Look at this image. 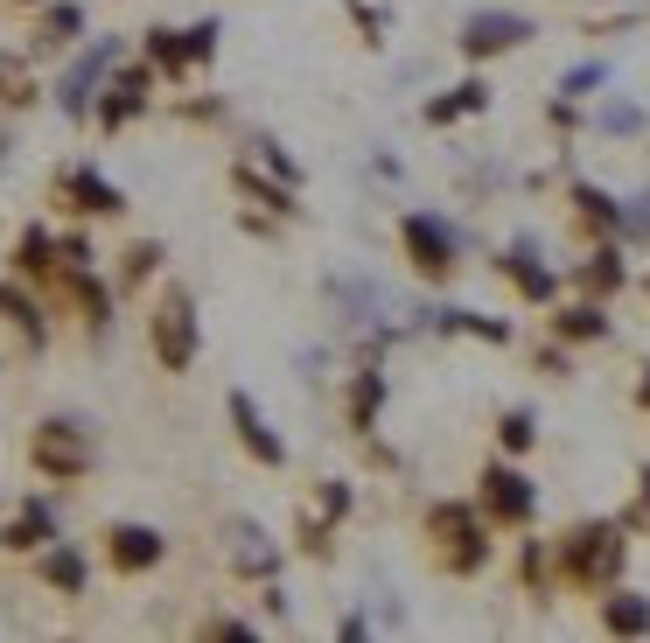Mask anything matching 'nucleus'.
I'll return each instance as SVG.
<instances>
[{
    "mask_svg": "<svg viewBox=\"0 0 650 643\" xmlns=\"http://www.w3.org/2000/svg\"><path fill=\"white\" fill-rule=\"evenodd\" d=\"M629 224H637V232H650V196H637V211H629Z\"/></svg>",
    "mask_w": 650,
    "mask_h": 643,
    "instance_id": "nucleus-21",
    "label": "nucleus"
},
{
    "mask_svg": "<svg viewBox=\"0 0 650 643\" xmlns=\"http://www.w3.org/2000/svg\"><path fill=\"white\" fill-rule=\"evenodd\" d=\"M483 105V84H462L455 99H441V105H427V120H462V112H475Z\"/></svg>",
    "mask_w": 650,
    "mask_h": 643,
    "instance_id": "nucleus-11",
    "label": "nucleus"
},
{
    "mask_svg": "<svg viewBox=\"0 0 650 643\" xmlns=\"http://www.w3.org/2000/svg\"><path fill=\"white\" fill-rule=\"evenodd\" d=\"M105 56H112V49H91V56H85V64H78V70H70V78H64V105H85V91H91V78H99V70H105Z\"/></svg>",
    "mask_w": 650,
    "mask_h": 643,
    "instance_id": "nucleus-9",
    "label": "nucleus"
},
{
    "mask_svg": "<svg viewBox=\"0 0 650 643\" xmlns=\"http://www.w3.org/2000/svg\"><path fill=\"white\" fill-rule=\"evenodd\" d=\"M567 329H573V336H602V315H595V308H573Z\"/></svg>",
    "mask_w": 650,
    "mask_h": 643,
    "instance_id": "nucleus-16",
    "label": "nucleus"
},
{
    "mask_svg": "<svg viewBox=\"0 0 650 643\" xmlns=\"http://www.w3.org/2000/svg\"><path fill=\"white\" fill-rule=\"evenodd\" d=\"M406 245H413V259H419L427 273H448V232H441V224L413 217V224H406Z\"/></svg>",
    "mask_w": 650,
    "mask_h": 643,
    "instance_id": "nucleus-3",
    "label": "nucleus"
},
{
    "mask_svg": "<svg viewBox=\"0 0 650 643\" xmlns=\"http://www.w3.org/2000/svg\"><path fill=\"white\" fill-rule=\"evenodd\" d=\"M232 420H238V433H245V448H253V455H259V462H280V441H273V433H266V420H259V406H253V399H245V392H238V399H232Z\"/></svg>",
    "mask_w": 650,
    "mask_h": 643,
    "instance_id": "nucleus-6",
    "label": "nucleus"
},
{
    "mask_svg": "<svg viewBox=\"0 0 650 643\" xmlns=\"http://www.w3.org/2000/svg\"><path fill=\"white\" fill-rule=\"evenodd\" d=\"M518 35H531V29L518 22V14H475L462 43H469V49H511V43H518Z\"/></svg>",
    "mask_w": 650,
    "mask_h": 643,
    "instance_id": "nucleus-2",
    "label": "nucleus"
},
{
    "mask_svg": "<svg viewBox=\"0 0 650 643\" xmlns=\"http://www.w3.org/2000/svg\"><path fill=\"white\" fill-rule=\"evenodd\" d=\"M70 189L85 196V211H120V196H112V189H105L99 176H70Z\"/></svg>",
    "mask_w": 650,
    "mask_h": 643,
    "instance_id": "nucleus-12",
    "label": "nucleus"
},
{
    "mask_svg": "<svg viewBox=\"0 0 650 643\" xmlns=\"http://www.w3.org/2000/svg\"><path fill=\"white\" fill-rule=\"evenodd\" d=\"M643 399H650V377H643Z\"/></svg>",
    "mask_w": 650,
    "mask_h": 643,
    "instance_id": "nucleus-22",
    "label": "nucleus"
},
{
    "mask_svg": "<svg viewBox=\"0 0 650 643\" xmlns=\"http://www.w3.org/2000/svg\"><path fill=\"white\" fill-rule=\"evenodd\" d=\"M573 566H581V574H608V566H616V532H581Z\"/></svg>",
    "mask_w": 650,
    "mask_h": 643,
    "instance_id": "nucleus-8",
    "label": "nucleus"
},
{
    "mask_svg": "<svg viewBox=\"0 0 650 643\" xmlns=\"http://www.w3.org/2000/svg\"><path fill=\"white\" fill-rule=\"evenodd\" d=\"M602 84V64H581V70H567V91H595Z\"/></svg>",
    "mask_w": 650,
    "mask_h": 643,
    "instance_id": "nucleus-17",
    "label": "nucleus"
},
{
    "mask_svg": "<svg viewBox=\"0 0 650 643\" xmlns=\"http://www.w3.org/2000/svg\"><path fill=\"white\" fill-rule=\"evenodd\" d=\"M112 560H120V566H155L161 539L147 532V524H120V532H112Z\"/></svg>",
    "mask_w": 650,
    "mask_h": 643,
    "instance_id": "nucleus-5",
    "label": "nucleus"
},
{
    "mask_svg": "<svg viewBox=\"0 0 650 643\" xmlns=\"http://www.w3.org/2000/svg\"><path fill=\"white\" fill-rule=\"evenodd\" d=\"M161 364L168 371H182L189 364V350H197V322H189V301L182 294H168V308H161Z\"/></svg>",
    "mask_w": 650,
    "mask_h": 643,
    "instance_id": "nucleus-1",
    "label": "nucleus"
},
{
    "mask_svg": "<svg viewBox=\"0 0 650 643\" xmlns=\"http://www.w3.org/2000/svg\"><path fill=\"white\" fill-rule=\"evenodd\" d=\"M602 120H608V126H616V134H629V126H637V105H608V112H602Z\"/></svg>",
    "mask_w": 650,
    "mask_h": 643,
    "instance_id": "nucleus-20",
    "label": "nucleus"
},
{
    "mask_svg": "<svg viewBox=\"0 0 650 643\" xmlns=\"http://www.w3.org/2000/svg\"><path fill=\"white\" fill-rule=\"evenodd\" d=\"M35 462H43V469H78L85 462L78 433H70V427H43V433H35Z\"/></svg>",
    "mask_w": 650,
    "mask_h": 643,
    "instance_id": "nucleus-7",
    "label": "nucleus"
},
{
    "mask_svg": "<svg viewBox=\"0 0 650 643\" xmlns=\"http://www.w3.org/2000/svg\"><path fill=\"white\" fill-rule=\"evenodd\" d=\"M49 580H56V588H78V580H85L78 553H56V560H49Z\"/></svg>",
    "mask_w": 650,
    "mask_h": 643,
    "instance_id": "nucleus-15",
    "label": "nucleus"
},
{
    "mask_svg": "<svg viewBox=\"0 0 650 643\" xmlns=\"http://www.w3.org/2000/svg\"><path fill=\"white\" fill-rule=\"evenodd\" d=\"M504 441H511V448L531 441V420H525V413H511V420H504Z\"/></svg>",
    "mask_w": 650,
    "mask_h": 643,
    "instance_id": "nucleus-19",
    "label": "nucleus"
},
{
    "mask_svg": "<svg viewBox=\"0 0 650 643\" xmlns=\"http://www.w3.org/2000/svg\"><path fill=\"white\" fill-rule=\"evenodd\" d=\"M518 280H525V294H552V273H546V267H531L525 245H518Z\"/></svg>",
    "mask_w": 650,
    "mask_h": 643,
    "instance_id": "nucleus-14",
    "label": "nucleus"
},
{
    "mask_svg": "<svg viewBox=\"0 0 650 643\" xmlns=\"http://www.w3.org/2000/svg\"><path fill=\"white\" fill-rule=\"evenodd\" d=\"M43 539H49V518H43V510H29V518L8 532V545H43Z\"/></svg>",
    "mask_w": 650,
    "mask_h": 643,
    "instance_id": "nucleus-13",
    "label": "nucleus"
},
{
    "mask_svg": "<svg viewBox=\"0 0 650 643\" xmlns=\"http://www.w3.org/2000/svg\"><path fill=\"white\" fill-rule=\"evenodd\" d=\"M490 510H496V518H525V510H531V489H525V476H511V469H490Z\"/></svg>",
    "mask_w": 650,
    "mask_h": 643,
    "instance_id": "nucleus-4",
    "label": "nucleus"
},
{
    "mask_svg": "<svg viewBox=\"0 0 650 643\" xmlns=\"http://www.w3.org/2000/svg\"><path fill=\"white\" fill-rule=\"evenodd\" d=\"M378 413V377H365V385H357V420H371Z\"/></svg>",
    "mask_w": 650,
    "mask_h": 643,
    "instance_id": "nucleus-18",
    "label": "nucleus"
},
{
    "mask_svg": "<svg viewBox=\"0 0 650 643\" xmlns=\"http://www.w3.org/2000/svg\"><path fill=\"white\" fill-rule=\"evenodd\" d=\"M608 630H650V601L616 595V601H608Z\"/></svg>",
    "mask_w": 650,
    "mask_h": 643,
    "instance_id": "nucleus-10",
    "label": "nucleus"
}]
</instances>
